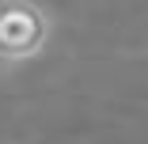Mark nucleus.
Wrapping results in <instances>:
<instances>
[{
	"label": "nucleus",
	"mask_w": 148,
	"mask_h": 144,
	"mask_svg": "<svg viewBox=\"0 0 148 144\" xmlns=\"http://www.w3.org/2000/svg\"><path fill=\"white\" fill-rule=\"evenodd\" d=\"M53 34L49 15L34 0H0V65L31 61Z\"/></svg>",
	"instance_id": "obj_1"
}]
</instances>
